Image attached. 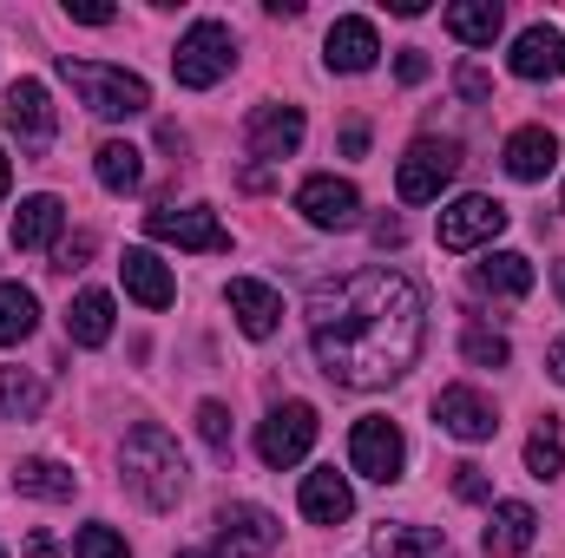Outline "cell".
<instances>
[{
    "label": "cell",
    "instance_id": "1",
    "mask_svg": "<svg viewBox=\"0 0 565 558\" xmlns=\"http://www.w3.org/2000/svg\"><path fill=\"white\" fill-rule=\"evenodd\" d=\"M427 342V296L402 270H349L309 289V348L342 388H395Z\"/></svg>",
    "mask_w": 565,
    "mask_h": 558
},
{
    "label": "cell",
    "instance_id": "2",
    "mask_svg": "<svg viewBox=\"0 0 565 558\" xmlns=\"http://www.w3.org/2000/svg\"><path fill=\"white\" fill-rule=\"evenodd\" d=\"M119 473H126V486L139 493L151 513H164V506H178L184 500V486H191V466H184V453H178V440L158 427V420H145L126 433V453H119Z\"/></svg>",
    "mask_w": 565,
    "mask_h": 558
},
{
    "label": "cell",
    "instance_id": "3",
    "mask_svg": "<svg viewBox=\"0 0 565 558\" xmlns=\"http://www.w3.org/2000/svg\"><path fill=\"white\" fill-rule=\"evenodd\" d=\"M60 79L86 99V112L93 119H139L145 106H151V86H145L139 73H126V66H106V60H60Z\"/></svg>",
    "mask_w": 565,
    "mask_h": 558
},
{
    "label": "cell",
    "instance_id": "4",
    "mask_svg": "<svg viewBox=\"0 0 565 558\" xmlns=\"http://www.w3.org/2000/svg\"><path fill=\"white\" fill-rule=\"evenodd\" d=\"M231 66H237V40H231V26H224V20H191L184 40H178V53H171L178 86H184V93H211Z\"/></svg>",
    "mask_w": 565,
    "mask_h": 558
},
{
    "label": "cell",
    "instance_id": "5",
    "mask_svg": "<svg viewBox=\"0 0 565 558\" xmlns=\"http://www.w3.org/2000/svg\"><path fill=\"white\" fill-rule=\"evenodd\" d=\"M454 171H460V144L454 139H415L408 158L395 164V191H402V204H434L454 184Z\"/></svg>",
    "mask_w": 565,
    "mask_h": 558
},
{
    "label": "cell",
    "instance_id": "6",
    "mask_svg": "<svg viewBox=\"0 0 565 558\" xmlns=\"http://www.w3.org/2000/svg\"><path fill=\"white\" fill-rule=\"evenodd\" d=\"M349 466H355L362 480H375V486H395L402 466H408V440H402V427L382 420V415L355 420V433H349Z\"/></svg>",
    "mask_w": 565,
    "mask_h": 558
},
{
    "label": "cell",
    "instance_id": "7",
    "mask_svg": "<svg viewBox=\"0 0 565 558\" xmlns=\"http://www.w3.org/2000/svg\"><path fill=\"white\" fill-rule=\"evenodd\" d=\"M316 408L309 401H282V408H270L264 415V427H257V453H264V466H296V460H309V447H316Z\"/></svg>",
    "mask_w": 565,
    "mask_h": 558
},
{
    "label": "cell",
    "instance_id": "8",
    "mask_svg": "<svg viewBox=\"0 0 565 558\" xmlns=\"http://www.w3.org/2000/svg\"><path fill=\"white\" fill-rule=\"evenodd\" d=\"M507 230V204L487 197V191H467L440 211V250H480Z\"/></svg>",
    "mask_w": 565,
    "mask_h": 558
},
{
    "label": "cell",
    "instance_id": "9",
    "mask_svg": "<svg viewBox=\"0 0 565 558\" xmlns=\"http://www.w3.org/2000/svg\"><path fill=\"white\" fill-rule=\"evenodd\" d=\"M7 132L20 139L26 158L53 151L60 119H53V99H46V86H40V79H13V86H7Z\"/></svg>",
    "mask_w": 565,
    "mask_h": 558
},
{
    "label": "cell",
    "instance_id": "10",
    "mask_svg": "<svg viewBox=\"0 0 565 558\" xmlns=\"http://www.w3.org/2000/svg\"><path fill=\"white\" fill-rule=\"evenodd\" d=\"M145 230L158 244H178V250H204V257H224L231 250V230L204 211V204H184V211H151Z\"/></svg>",
    "mask_w": 565,
    "mask_h": 558
},
{
    "label": "cell",
    "instance_id": "11",
    "mask_svg": "<svg viewBox=\"0 0 565 558\" xmlns=\"http://www.w3.org/2000/svg\"><path fill=\"white\" fill-rule=\"evenodd\" d=\"M296 211H302L316 230H355V224H362V191H355L349 178H302Z\"/></svg>",
    "mask_w": 565,
    "mask_h": 558
},
{
    "label": "cell",
    "instance_id": "12",
    "mask_svg": "<svg viewBox=\"0 0 565 558\" xmlns=\"http://www.w3.org/2000/svg\"><path fill=\"white\" fill-rule=\"evenodd\" d=\"M270 552H277V519L264 506H224L217 513L211 558H270Z\"/></svg>",
    "mask_w": 565,
    "mask_h": 558
},
{
    "label": "cell",
    "instance_id": "13",
    "mask_svg": "<svg viewBox=\"0 0 565 558\" xmlns=\"http://www.w3.org/2000/svg\"><path fill=\"white\" fill-rule=\"evenodd\" d=\"M434 427L440 433H454V440H493L500 433V415H493V401L480 395V388H440L434 395Z\"/></svg>",
    "mask_w": 565,
    "mask_h": 558
},
{
    "label": "cell",
    "instance_id": "14",
    "mask_svg": "<svg viewBox=\"0 0 565 558\" xmlns=\"http://www.w3.org/2000/svg\"><path fill=\"white\" fill-rule=\"evenodd\" d=\"M224 302H231V315H237V329H244L250 342H270V335L282 329V296L270 289V282H257V277H231Z\"/></svg>",
    "mask_w": 565,
    "mask_h": 558
},
{
    "label": "cell",
    "instance_id": "15",
    "mask_svg": "<svg viewBox=\"0 0 565 558\" xmlns=\"http://www.w3.org/2000/svg\"><path fill=\"white\" fill-rule=\"evenodd\" d=\"M322 60H329V73H369V66L382 60L375 20H362V13H342V20L329 26V40H322Z\"/></svg>",
    "mask_w": 565,
    "mask_h": 558
},
{
    "label": "cell",
    "instance_id": "16",
    "mask_svg": "<svg viewBox=\"0 0 565 558\" xmlns=\"http://www.w3.org/2000/svg\"><path fill=\"white\" fill-rule=\"evenodd\" d=\"M507 66H513V79H559L565 73V33L559 26H526L520 40H513V53H507Z\"/></svg>",
    "mask_w": 565,
    "mask_h": 558
},
{
    "label": "cell",
    "instance_id": "17",
    "mask_svg": "<svg viewBox=\"0 0 565 558\" xmlns=\"http://www.w3.org/2000/svg\"><path fill=\"white\" fill-rule=\"evenodd\" d=\"M244 139H250V158H289L302 144V106H257Z\"/></svg>",
    "mask_w": 565,
    "mask_h": 558
},
{
    "label": "cell",
    "instance_id": "18",
    "mask_svg": "<svg viewBox=\"0 0 565 558\" xmlns=\"http://www.w3.org/2000/svg\"><path fill=\"white\" fill-rule=\"evenodd\" d=\"M533 539H540V513H533L526 500H500V506L487 513V552L493 558L533 552Z\"/></svg>",
    "mask_w": 565,
    "mask_h": 558
},
{
    "label": "cell",
    "instance_id": "19",
    "mask_svg": "<svg viewBox=\"0 0 565 558\" xmlns=\"http://www.w3.org/2000/svg\"><path fill=\"white\" fill-rule=\"evenodd\" d=\"M349 513H355V493H349V480H342L335 466L302 473V519H316V526H342Z\"/></svg>",
    "mask_w": 565,
    "mask_h": 558
},
{
    "label": "cell",
    "instance_id": "20",
    "mask_svg": "<svg viewBox=\"0 0 565 558\" xmlns=\"http://www.w3.org/2000/svg\"><path fill=\"white\" fill-rule=\"evenodd\" d=\"M500 158H507V171H513L520 184H540V178L559 164V139H553L546 126H520V132L507 139V151H500Z\"/></svg>",
    "mask_w": 565,
    "mask_h": 558
},
{
    "label": "cell",
    "instance_id": "21",
    "mask_svg": "<svg viewBox=\"0 0 565 558\" xmlns=\"http://www.w3.org/2000/svg\"><path fill=\"white\" fill-rule=\"evenodd\" d=\"M60 224H66V204H60L53 191L20 197V211H13V250H46V244L60 237Z\"/></svg>",
    "mask_w": 565,
    "mask_h": 558
},
{
    "label": "cell",
    "instance_id": "22",
    "mask_svg": "<svg viewBox=\"0 0 565 558\" xmlns=\"http://www.w3.org/2000/svg\"><path fill=\"white\" fill-rule=\"evenodd\" d=\"M440 20H447V33H454L460 46H493L500 26H507V7H500V0H454Z\"/></svg>",
    "mask_w": 565,
    "mask_h": 558
},
{
    "label": "cell",
    "instance_id": "23",
    "mask_svg": "<svg viewBox=\"0 0 565 558\" xmlns=\"http://www.w3.org/2000/svg\"><path fill=\"white\" fill-rule=\"evenodd\" d=\"M66 342L79 348H106L113 342V296L106 289H79L73 309H66Z\"/></svg>",
    "mask_w": 565,
    "mask_h": 558
},
{
    "label": "cell",
    "instance_id": "24",
    "mask_svg": "<svg viewBox=\"0 0 565 558\" xmlns=\"http://www.w3.org/2000/svg\"><path fill=\"white\" fill-rule=\"evenodd\" d=\"M119 277H126V296H132V302H145V309H171V296H178L171 270H164L151 250H126Z\"/></svg>",
    "mask_w": 565,
    "mask_h": 558
},
{
    "label": "cell",
    "instance_id": "25",
    "mask_svg": "<svg viewBox=\"0 0 565 558\" xmlns=\"http://www.w3.org/2000/svg\"><path fill=\"white\" fill-rule=\"evenodd\" d=\"M13 493H26V500H73V493H79V473L33 453V460L13 466Z\"/></svg>",
    "mask_w": 565,
    "mask_h": 558
},
{
    "label": "cell",
    "instance_id": "26",
    "mask_svg": "<svg viewBox=\"0 0 565 558\" xmlns=\"http://www.w3.org/2000/svg\"><path fill=\"white\" fill-rule=\"evenodd\" d=\"M93 171H99V184L106 191H119V197H132L145 184V151L126 139H106L99 151H93Z\"/></svg>",
    "mask_w": 565,
    "mask_h": 558
},
{
    "label": "cell",
    "instance_id": "27",
    "mask_svg": "<svg viewBox=\"0 0 565 558\" xmlns=\"http://www.w3.org/2000/svg\"><path fill=\"white\" fill-rule=\"evenodd\" d=\"M473 282H480L487 296H507V302H520V296L533 289V264H526L520 250H493V257L473 270Z\"/></svg>",
    "mask_w": 565,
    "mask_h": 558
},
{
    "label": "cell",
    "instance_id": "28",
    "mask_svg": "<svg viewBox=\"0 0 565 558\" xmlns=\"http://www.w3.org/2000/svg\"><path fill=\"white\" fill-rule=\"evenodd\" d=\"M375 552L382 558H454V546L434 526H382L375 533Z\"/></svg>",
    "mask_w": 565,
    "mask_h": 558
},
{
    "label": "cell",
    "instance_id": "29",
    "mask_svg": "<svg viewBox=\"0 0 565 558\" xmlns=\"http://www.w3.org/2000/svg\"><path fill=\"white\" fill-rule=\"evenodd\" d=\"M33 329H40V302H33V289H26V282H0V348L26 342Z\"/></svg>",
    "mask_w": 565,
    "mask_h": 558
},
{
    "label": "cell",
    "instance_id": "30",
    "mask_svg": "<svg viewBox=\"0 0 565 558\" xmlns=\"http://www.w3.org/2000/svg\"><path fill=\"white\" fill-rule=\"evenodd\" d=\"M46 408V382L26 368H0V415L7 420H33Z\"/></svg>",
    "mask_w": 565,
    "mask_h": 558
},
{
    "label": "cell",
    "instance_id": "31",
    "mask_svg": "<svg viewBox=\"0 0 565 558\" xmlns=\"http://www.w3.org/2000/svg\"><path fill=\"white\" fill-rule=\"evenodd\" d=\"M559 466H565V440H559V420L546 415L533 427V440H526V473L533 480H559Z\"/></svg>",
    "mask_w": 565,
    "mask_h": 558
},
{
    "label": "cell",
    "instance_id": "32",
    "mask_svg": "<svg viewBox=\"0 0 565 558\" xmlns=\"http://www.w3.org/2000/svg\"><path fill=\"white\" fill-rule=\"evenodd\" d=\"M460 355H467L473 368H507V362H513V342L493 335V329H467V335H460Z\"/></svg>",
    "mask_w": 565,
    "mask_h": 558
},
{
    "label": "cell",
    "instance_id": "33",
    "mask_svg": "<svg viewBox=\"0 0 565 558\" xmlns=\"http://www.w3.org/2000/svg\"><path fill=\"white\" fill-rule=\"evenodd\" d=\"M198 433L217 460H231V408L224 401H198Z\"/></svg>",
    "mask_w": 565,
    "mask_h": 558
},
{
    "label": "cell",
    "instance_id": "34",
    "mask_svg": "<svg viewBox=\"0 0 565 558\" xmlns=\"http://www.w3.org/2000/svg\"><path fill=\"white\" fill-rule=\"evenodd\" d=\"M73 558H132V546H126L113 526H79V539H73Z\"/></svg>",
    "mask_w": 565,
    "mask_h": 558
},
{
    "label": "cell",
    "instance_id": "35",
    "mask_svg": "<svg viewBox=\"0 0 565 558\" xmlns=\"http://www.w3.org/2000/svg\"><path fill=\"white\" fill-rule=\"evenodd\" d=\"M454 493H460L467 506H487V493H493V486H487V466L460 460V466H454Z\"/></svg>",
    "mask_w": 565,
    "mask_h": 558
},
{
    "label": "cell",
    "instance_id": "36",
    "mask_svg": "<svg viewBox=\"0 0 565 558\" xmlns=\"http://www.w3.org/2000/svg\"><path fill=\"white\" fill-rule=\"evenodd\" d=\"M66 13H73L79 26H113V20H119V13H113L106 0H66Z\"/></svg>",
    "mask_w": 565,
    "mask_h": 558
},
{
    "label": "cell",
    "instance_id": "37",
    "mask_svg": "<svg viewBox=\"0 0 565 558\" xmlns=\"http://www.w3.org/2000/svg\"><path fill=\"white\" fill-rule=\"evenodd\" d=\"M395 73H402V86H422L427 73H434V60H427L422 46H408V53H402V60H395Z\"/></svg>",
    "mask_w": 565,
    "mask_h": 558
},
{
    "label": "cell",
    "instance_id": "38",
    "mask_svg": "<svg viewBox=\"0 0 565 558\" xmlns=\"http://www.w3.org/2000/svg\"><path fill=\"white\" fill-rule=\"evenodd\" d=\"M375 244H382V250L408 244V224H402V217H375Z\"/></svg>",
    "mask_w": 565,
    "mask_h": 558
},
{
    "label": "cell",
    "instance_id": "39",
    "mask_svg": "<svg viewBox=\"0 0 565 558\" xmlns=\"http://www.w3.org/2000/svg\"><path fill=\"white\" fill-rule=\"evenodd\" d=\"M460 93H467V99H487V93H493V79H487L480 66H460Z\"/></svg>",
    "mask_w": 565,
    "mask_h": 558
},
{
    "label": "cell",
    "instance_id": "40",
    "mask_svg": "<svg viewBox=\"0 0 565 558\" xmlns=\"http://www.w3.org/2000/svg\"><path fill=\"white\" fill-rule=\"evenodd\" d=\"M86 250H93V237H66L53 257H60V270H79V257H86Z\"/></svg>",
    "mask_w": 565,
    "mask_h": 558
},
{
    "label": "cell",
    "instance_id": "41",
    "mask_svg": "<svg viewBox=\"0 0 565 558\" xmlns=\"http://www.w3.org/2000/svg\"><path fill=\"white\" fill-rule=\"evenodd\" d=\"M342 151H349V158H362V151H369V126H362V119H355V126H342Z\"/></svg>",
    "mask_w": 565,
    "mask_h": 558
},
{
    "label": "cell",
    "instance_id": "42",
    "mask_svg": "<svg viewBox=\"0 0 565 558\" xmlns=\"http://www.w3.org/2000/svg\"><path fill=\"white\" fill-rule=\"evenodd\" d=\"M546 368H553V382H565V335L553 342V355H546Z\"/></svg>",
    "mask_w": 565,
    "mask_h": 558
},
{
    "label": "cell",
    "instance_id": "43",
    "mask_svg": "<svg viewBox=\"0 0 565 558\" xmlns=\"http://www.w3.org/2000/svg\"><path fill=\"white\" fill-rule=\"evenodd\" d=\"M7 184H13V171H7V151H0V197H7Z\"/></svg>",
    "mask_w": 565,
    "mask_h": 558
},
{
    "label": "cell",
    "instance_id": "44",
    "mask_svg": "<svg viewBox=\"0 0 565 558\" xmlns=\"http://www.w3.org/2000/svg\"><path fill=\"white\" fill-rule=\"evenodd\" d=\"M553 289H559V296H565V264H559V270H553Z\"/></svg>",
    "mask_w": 565,
    "mask_h": 558
},
{
    "label": "cell",
    "instance_id": "45",
    "mask_svg": "<svg viewBox=\"0 0 565 558\" xmlns=\"http://www.w3.org/2000/svg\"><path fill=\"white\" fill-rule=\"evenodd\" d=\"M178 558H211V552H178Z\"/></svg>",
    "mask_w": 565,
    "mask_h": 558
},
{
    "label": "cell",
    "instance_id": "46",
    "mask_svg": "<svg viewBox=\"0 0 565 558\" xmlns=\"http://www.w3.org/2000/svg\"><path fill=\"white\" fill-rule=\"evenodd\" d=\"M559 204H565V191H559Z\"/></svg>",
    "mask_w": 565,
    "mask_h": 558
},
{
    "label": "cell",
    "instance_id": "47",
    "mask_svg": "<svg viewBox=\"0 0 565 558\" xmlns=\"http://www.w3.org/2000/svg\"><path fill=\"white\" fill-rule=\"evenodd\" d=\"M0 558H7V552H0Z\"/></svg>",
    "mask_w": 565,
    "mask_h": 558
}]
</instances>
